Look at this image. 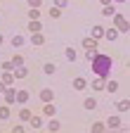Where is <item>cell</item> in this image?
<instances>
[{
	"label": "cell",
	"instance_id": "16",
	"mask_svg": "<svg viewBox=\"0 0 130 133\" xmlns=\"http://www.w3.org/2000/svg\"><path fill=\"white\" fill-rule=\"evenodd\" d=\"M90 36H92L95 41H100V38H104V26H95V29H92V33H90Z\"/></svg>",
	"mask_w": 130,
	"mask_h": 133
},
{
	"label": "cell",
	"instance_id": "37",
	"mask_svg": "<svg viewBox=\"0 0 130 133\" xmlns=\"http://www.w3.org/2000/svg\"><path fill=\"white\" fill-rule=\"evenodd\" d=\"M100 3H102V5H109V3H111V0H100Z\"/></svg>",
	"mask_w": 130,
	"mask_h": 133
},
{
	"label": "cell",
	"instance_id": "3",
	"mask_svg": "<svg viewBox=\"0 0 130 133\" xmlns=\"http://www.w3.org/2000/svg\"><path fill=\"white\" fill-rule=\"evenodd\" d=\"M14 102L26 105V102H28V90H17V93H14Z\"/></svg>",
	"mask_w": 130,
	"mask_h": 133
},
{
	"label": "cell",
	"instance_id": "4",
	"mask_svg": "<svg viewBox=\"0 0 130 133\" xmlns=\"http://www.w3.org/2000/svg\"><path fill=\"white\" fill-rule=\"evenodd\" d=\"M104 81H106V78H100V76H95V81L90 83V88H92L95 93H100V90H104Z\"/></svg>",
	"mask_w": 130,
	"mask_h": 133
},
{
	"label": "cell",
	"instance_id": "33",
	"mask_svg": "<svg viewBox=\"0 0 130 133\" xmlns=\"http://www.w3.org/2000/svg\"><path fill=\"white\" fill-rule=\"evenodd\" d=\"M55 5H57L59 10H64V7H66V0H55Z\"/></svg>",
	"mask_w": 130,
	"mask_h": 133
},
{
	"label": "cell",
	"instance_id": "31",
	"mask_svg": "<svg viewBox=\"0 0 130 133\" xmlns=\"http://www.w3.org/2000/svg\"><path fill=\"white\" fill-rule=\"evenodd\" d=\"M47 128H50V131H59L62 126H59V121H55V119H52L50 124H47Z\"/></svg>",
	"mask_w": 130,
	"mask_h": 133
},
{
	"label": "cell",
	"instance_id": "19",
	"mask_svg": "<svg viewBox=\"0 0 130 133\" xmlns=\"http://www.w3.org/2000/svg\"><path fill=\"white\" fill-rule=\"evenodd\" d=\"M64 57H66L69 62H76V50L73 48H66V50H64Z\"/></svg>",
	"mask_w": 130,
	"mask_h": 133
},
{
	"label": "cell",
	"instance_id": "24",
	"mask_svg": "<svg viewBox=\"0 0 130 133\" xmlns=\"http://www.w3.org/2000/svg\"><path fill=\"white\" fill-rule=\"evenodd\" d=\"M19 119H21V121H28V119H31V112H28L26 107H21V112H19Z\"/></svg>",
	"mask_w": 130,
	"mask_h": 133
},
{
	"label": "cell",
	"instance_id": "39",
	"mask_svg": "<svg viewBox=\"0 0 130 133\" xmlns=\"http://www.w3.org/2000/svg\"><path fill=\"white\" fill-rule=\"evenodd\" d=\"M0 45H3V36H0Z\"/></svg>",
	"mask_w": 130,
	"mask_h": 133
},
{
	"label": "cell",
	"instance_id": "27",
	"mask_svg": "<svg viewBox=\"0 0 130 133\" xmlns=\"http://www.w3.org/2000/svg\"><path fill=\"white\" fill-rule=\"evenodd\" d=\"M55 69H57V66H55L52 62H47V64L43 66V71H45V74H55Z\"/></svg>",
	"mask_w": 130,
	"mask_h": 133
},
{
	"label": "cell",
	"instance_id": "22",
	"mask_svg": "<svg viewBox=\"0 0 130 133\" xmlns=\"http://www.w3.org/2000/svg\"><path fill=\"white\" fill-rule=\"evenodd\" d=\"M28 19H40V10L38 7H31L28 10Z\"/></svg>",
	"mask_w": 130,
	"mask_h": 133
},
{
	"label": "cell",
	"instance_id": "26",
	"mask_svg": "<svg viewBox=\"0 0 130 133\" xmlns=\"http://www.w3.org/2000/svg\"><path fill=\"white\" fill-rule=\"evenodd\" d=\"M50 17H52V19H59V17H62V10H59V7L55 5V7L50 10Z\"/></svg>",
	"mask_w": 130,
	"mask_h": 133
},
{
	"label": "cell",
	"instance_id": "21",
	"mask_svg": "<svg viewBox=\"0 0 130 133\" xmlns=\"http://www.w3.org/2000/svg\"><path fill=\"white\" fill-rule=\"evenodd\" d=\"M0 81H3V83H5V86H10V83L14 81V76H12V71H3V78H0Z\"/></svg>",
	"mask_w": 130,
	"mask_h": 133
},
{
	"label": "cell",
	"instance_id": "11",
	"mask_svg": "<svg viewBox=\"0 0 130 133\" xmlns=\"http://www.w3.org/2000/svg\"><path fill=\"white\" fill-rule=\"evenodd\" d=\"M106 128H111V131H116V128H121V119H118V116H111V119L104 124Z\"/></svg>",
	"mask_w": 130,
	"mask_h": 133
},
{
	"label": "cell",
	"instance_id": "35",
	"mask_svg": "<svg viewBox=\"0 0 130 133\" xmlns=\"http://www.w3.org/2000/svg\"><path fill=\"white\" fill-rule=\"evenodd\" d=\"M28 5L31 7H40V0H28Z\"/></svg>",
	"mask_w": 130,
	"mask_h": 133
},
{
	"label": "cell",
	"instance_id": "1",
	"mask_svg": "<svg viewBox=\"0 0 130 133\" xmlns=\"http://www.w3.org/2000/svg\"><path fill=\"white\" fill-rule=\"evenodd\" d=\"M90 64H92L95 76H100V78H109L111 66H113V62H111V57H109V55H95V57L90 59Z\"/></svg>",
	"mask_w": 130,
	"mask_h": 133
},
{
	"label": "cell",
	"instance_id": "38",
	"mask_svg": "<svg viewBox=\"0 0 130 133\" xmlns=\"http://www.w3.org/2000/svg\"><path fill=\"white\" fill-rule=\"evenodd\" d=\"M111 3H125V0H111Z\"/></svg>",
	"mask_w": 130,
	"mask_h": 133
},
{
	"label": "cell",
	"instance_id": "14",
	"mask_svg": "<svg viewBox=\"0 0 130 133\" xmlns=\"http://www.w3.org/2000/svg\"><path fill=\"white\" fill-rule=\"evenodd\" d=\"M28 124H31V128H43V119H40V116H33V114H31V119H28Z\"/></svg>",
	"mask_w": 130,
	"mask_h": 133
},
{
	"label": "cell",
	"instance_id": "32",
	"mask_svg": "<svg viewBox=\"0 0 130 133\" xmlns=\"http://www.w3.org/2000/svg\"><path fill=\"white\" fill-rule=\"evenodd\" d=\"M14 69V64H12V59L10 62H3V71H12Z\"/></svg>",
	"mask_w": 130,
	"mask_h": 133
},
{
	"label": "cell",
	"instance_id": "15",
	"mask_svg": "<svg viewBox=\"0 0 130 133\" xmlns=\"http://www.w3.org/2000/svg\"><path fill=\"white\" fill-rule=\"evenodd\" d=\"M31 43H33V45H36V48H40V45H43V43H45V36H43V33H40V31H38V33H33V38H31Z\"/></svg>",
	"mask_w": 130,
	"mask_h": 133
},
{
	"label": "cell",
	"instance_id": "7",
	"mask_svg": "<svg viewBox=\"0 0 130 133\" xmlns=\"http://www.w3.org/2000/svg\"><path fill=\"white\" fill-rule=\"evenodd\" d=\"M40 100H43V102H52V100H55L52 88H43V90H40Z\"/></svg>",
	"mask_w": 130,
	"mask_h": 133
},
{
	"label": "cell",
	"instance_id": "28",
	"mask_svg": "<svg viewBox=\"0 0 130 133\" xmlns=\"http://www.w3.org/2000/svg\"><path fill=\"white\" fill-rule=\"evenodd\" d=\"M12 45H14V48H21V45H24V38H21V36H14V38H12Z\"/></svg>",
	"mask_w": 130,
	"mask_h": 133
},
{
	"label": "cell",
	"instance_id": "13",
	"mask_svg": "<svg viewBox=\"0 0 130 133\" xmlns=\"http://www.w3.org/2000/svg\"><path fill=\"white\" fill-rule=\"evenodd\" d=\"M121 86H118V81H104V90H109V93H116Z\"/></svg>",
	"mask_w": 130,
	"mask_h": 133
},
{
	"label": "cell",
	"instance_id": "5",
	"mask_svg": "<svg viewBox=\"0 0 130 133\" xmlns=\"http://www.w3.org/2000/svg\"><path fill=\"white\" fill-rule=\"evenodd\" d=\"M80 45H83L85 50H97V41H95L92 36H88V38H83V41H80Z\"/></svg>",
	"mask_w": 130,
	"mask_h": 133
},
{
	"label": "cell",
	"instance_id": "18",
	"mask_svg": "<svg viewBox=\"0 0 130 133\" xmlns=\"http://www.w3.org/2000/svg\"><path fill=\"white\" fill-rule=\"evenodd\" d=\"M102 14H104V17H113V14H116V7H113V5L109 3V5H104V10H102Z\"/></svg>",
	"mask_w": 130,
	"mask_h": 133
},
{
	"label": "cell",
	"instance_id": "6",
	"mask_svg": "<svg viewBox=\"0 0 130 133\" xmlns=\"http://www.w3.org/2000/svg\"><path fill=\"white\" fill-rule=\"evenodd\" d=\"M12 71H14V74H12L14 78H26V76H28V69H26L24 64H21V66H14Z\"/></svg>",
	"mask_w": 130,
	"mask_h": 133
},
{
	"label": "cell",
	"instance_id": "29",
	"mask_svg": "<svg viewBox=\"0 0 130 133\" xmlns=\"http://www.w3.org/2000/svg\"><path fill=\"white\" fill-rule=\"evenodd\" d=\"M12 64H14V66H21V64H24V57H21V55H14V57H12Z\"/></svg>",
	"mask_w": 130,
	"mask_h": 133
},
{
	"label": "cell",
	"instance_id": "10",
	"mask_svg": "<svg viewBox=\"0 0 130 133\" xmlns=\"http://www.w3.org/2000/svg\"><path fill=\"white\" fill-rule=\"evenodd\" d=\"M3 93H5V105H14V93H17V90H14V88H5Z\"/></svg>",
	"mask_w": 130,
	"mask_h": 133
},
{
	"label": "cell",
	"instance_id": "34",
	"mask_svg": "<svg viewBox=\"0 0 130 133\" xmlns=\"http://www.w3.org/2000/svg\"><path fill=\"white\" fill-rule=\"evenodd\" d=\"M95 55H97V52H95V50H85V57H88V59H92Z\"/></svg>",
	"mask_w": 130,
	"mask_h": 133
},
{
	"label": "cell",
	"instance_id": "23",
	"mask_svg": "<svg viewBox=\"0 0 130 133\" xmlns=\"http://www.w3.org/2000/svg\"><path fill=\"white\" fill-rule=\"evenodd\" d=\"M0 119H3V121H5V119H10V107H7V105L0 107Z\"/></svg>",
	"mask_w": 130,
	"mask_h": 133
},
{
	"label": "cell",
	"instance_id": "20",
	"mask_svg": "<svg viewBox=\"0 0 130 133\" xmlns=\"http://www.w3.org/2000/svg\"><path fill=\"white\" fill-rule=\"evenodd\" d=\"M83 107H85V109H95V107H97V100H95V97H85Z\"/></svg>",
	"mask_w": 130,
	"mask_h": 133
},
{
	"label": "cell",
	"instance_id": "17",
	"mask_svg": "<svg viewBox=\"0 0 130 133\" xmlns=\"http://www.w3.org/2000/svg\"><path fill=\"white\" fill-rule=\"evenodd\" d=\"M104 38H106V41H116V38H118V31H116V29H106V31H104Z\"/></svg>",
	"mask_w": 130,
	"mask_h": 133
},
{
	"label": "cell",
	"instance_id": "8",
	"mask_svg": "<svg viewBox=\"0 0 130 133\" xmlns=\"http://www.w3.org/2000/svg\"><path fill=\"white\" fill-rule=\"evenodd\" d=\"M73 88H76V90H85V88H88V81H85L83 76H76V78H73Z\"/></svg>",
	"mask_w": 130,
	"mask_h": 133
},
{
	"label": "cell",
	"instance_id": "2",
	"mask_svg": "<svg viewBox=\"0 0 130 133\" xmlns=\"http://www.w3.org/2000/svg\"><path fill=\"white\" fill-rule=\"evenodd\" d=\"M113 29H116L118 33H125L128 31V19L123 14H113Z\"/></svg>",
	"mask_w": 130,
	"mask_h": 133
},
{
	"label": "cell",
	"instance_id": "36",
	"mask_svg": "<svg viewBox=\"0 0 130 133\" xmlns=\"http://www.w3.org/2000/svg\"><path fill=\"white\" fill-rule=\"evenodd\" d=\"M5 88H7V86H5V83H3V81H0V93H3Z\"/></svg>",
	"mask_w": 130,
	"mask_h": 133
},
{
	"label": "cell",
	"instance_id": "30",
	"mask_svg": "<svg viewBox=\"0 0 130 133\" xmlns=\"http://www.w3.org/2000/svg\"><path fill=\"white\" fill-rule=\"evenodd\" d=\"M118 109L121 112H128L130 109V102H128V100H121V102H118Z\"/></svg>",
	"mask_w": 130,
	"mask_h": 133
},
{
	"label": "cell",
	"instance_id": "9",
	"mask_svg": "<svg viewBox=\"0 0 130 133\" xmlns=\"http://www.w3.org/2000/svg\"><path fill=\"white\" fill-rule=\"evenodd\" d=\"M43 114H45V116H55V114H57V107H55L52 102H45V105H43Z\"/></svg>",
	"mask_w": 130,
	"mask_h": 133
},
{
	"label": "cell",
	"instance_id": "25",
	"mask_svg": "<svg viewBox=\"0 0 130 133\" xmlns=\"http://www.w3.org/2000/svg\"><path fill=\"white\" fill-rule=\"evenodd\" d=\"M104 128H106V126H104V124H97V121H95V124H92V126H90V131H92V133H102V131H104Z\"/></svg>",
	"mask_w": 130,
	"mask_h": 133
},
{
	"label": "cell",
	"instance_id": "12",
	"mask_svg": "<svg viewBox=\"0 0 130 133\" xmlns=\"http://www.w3.org/2000/svg\"><path fill=\"white\" fill-rule=\"evenodd\" d=\"M40 29H43L40 19H31V22H28V31H31V33H38Z\"/></svg>",
	"mask_w": 130,
	"mask_h": 133
}]
</instances>
